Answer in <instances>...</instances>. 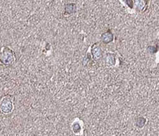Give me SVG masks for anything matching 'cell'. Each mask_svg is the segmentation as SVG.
Returning a JSON list of instances; mask_svg holds the SVG:
<instances>
[{
    "mask_svg": "<svg viewBox=\"0 0 159 136\" xmlns=\"http://www.w3.org/2000/svg\"><path fill=\"white\" fill-rule=\"evenodd\" d=\"M125 2H126V3L129 6V7L133 8V4H134L133 1H125Z\"/></svg>",
    "mask_w": 159,
    "mask_h": 136,
    "instance_id": "8",
    "label": "cell"
},
{
    "mask_svg": "<svg viewBox=\"0 0 159 136\" xmlns=\"http://www.w3.org/2000/svg\"><path fill=\"white\" fill-rule=\"evenodd\" d=\"M92 56L94 60H101L102 57H103V51H102L101 46L99 43H95L92 46Z\"/></svg>",
    "mask_w": 159,
    "mask_h": 136,
    "instance_id": "2",
    "label": "cell"
},
{
    "mask_svg": "<svg viewBox=\"0 0 159 136\" xmlns=\"http://www.w3.org/2000/svg\"><path fill=\"white\" fill-rule=\"evenodd\" d=\"M72 128H73V131H74L76 133L80 131V127L79 124H74V125H73V127H72Z\"/></svg>",
    "mask_w": 159,
    "mask_h": 136,
    "instance_id": "7",
    "label": "cell"
},
{
    "mask_svg": "<svg viewBox=\"0 0 159 136\" xmlns=\"http://www.w3.org/2000/svg\"><path fill=\"white\" fill-rule=\"evenodd\" d=\"M147 2L139 1V2H138V4H136V5H137L138 10H143V8L145 7V5H147Z\"/></svg>",
    "mask_w": 159,
    "mask_h": 136,
    "instance_id": "6",
    "label": "cell"
},
{
    "mask_svg": "<svg viewBox=\"0 0 159 136\" xmlns=\"http://www.w3.org/2000/svg\"><path fill=\"white\" fill-rule=\"evenodd\" d=\"M15 60V53L13 52L12 49L8 47H5L2 51L1 53V62L3 65L8 66L11 65Z\"/></svg>",
    "mask_w": 159,
    "mask_h": 136,
    "instance_id": "1",
    "label": "cell"
},
{
    "mask_svg": "<svg viewBox=\"0 0 159 136\" xmlns=\"http://www.w3.org/2000/svg\"><path fill=\"white\" fill-rule=\"evenodd\" d=\"M76 11V6L75 3H68L65 6V15H72Z\"/></svg>",
    "mask_w": 159,
    "mask_h": 136,
    "instance_id": "4",
    "label": "cell"
},
{
    "mask_svg": "<svg viewBox=\"0 0 159 136\" xmlns=\"http://www.w3.org/2000/svg\"><path fill=\"white\" fill-rule=\"evenodd\" d=\"M114 40V34H112L111 29H108L101 35V41L104 44H108Z\"/></svg>",
    "mask_w": 159,
    "mask_h": 136,
    "instance_id": "3",
    "label": "cell"
},
{
    "mask_svg": "<svg viewBox=\"0 0 159 136\" xmlns=\"http://www.w3.org/2000/svg\"><path fill=\"white\" fill-rule=\"evenodd\" d=\"M105 63L107 64L108 66H114L116 64V57H115V55L113 53H108L106 55V61H105Z\"/></svg>",
    "mask_w": 159,
    "mask_h": 136,
    "instance_id": "5",
    "label": "cell"
}]
</instances>
